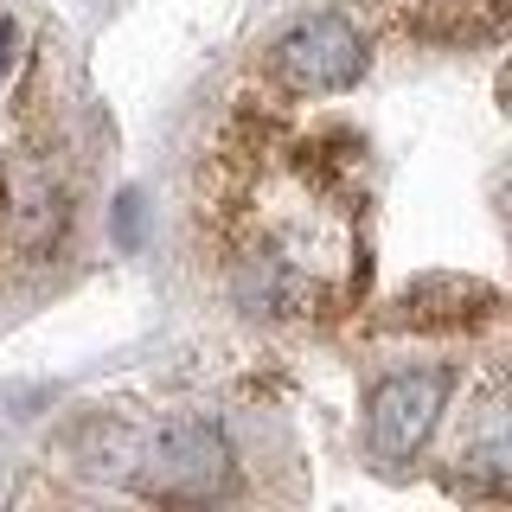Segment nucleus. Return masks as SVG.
I'll return each instance as SVG.
<instances>
[{
	"instance_id": "3",
	"label": "nucleus",
	"mask_w": 512,
	"mask_h": 512,
	"mask_svg": "<svg viewBox=\"0 0 512 512\" xmlns=\"http://www.w3.org/2000/svg\"><path fill=\"white\" fill-rule=\"evenodd\" d=\"M448 391H455V365H404V372L378 378L372 397H365V442H372V455L410 461L436 436Z\"/></svg>"
},
{
	"instance_id": "1",
	"label": "nucleus",
	"mask_w": 512,
	"mask_h": 512,
	"mask_svg": "<svg viewBox=\"0 0 512 512\" xmlns=\"http://www.w3.org/2000/svg\"><path fill=\"white\" fill-rule=\"evenodd\" d=\"M506 0H327L256 52L192 167L231 308L340 340H506Z\"/></svg>"
},
{
	"instance_id": "2",
	"label": "nucleus",
	"mask_w": 512,
	"mask_h": 512,
	"mask_svg": "<svg viewBox=\"0 0 512 512\" xmlns=\"http://www.w3.org/2000/svg\"><path fill=\"white\" fill-rule=\"evenodd\" d=\"M84 84L64 39L0 0V308L64 256L84 199Z\"/></svg>"
}]
</instances>
